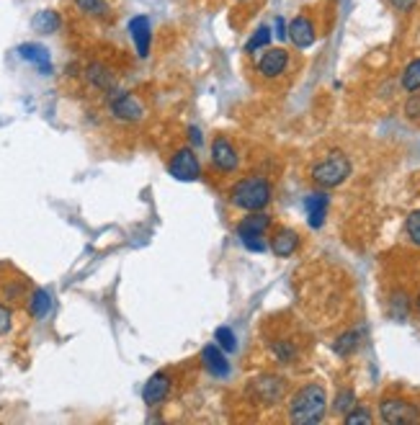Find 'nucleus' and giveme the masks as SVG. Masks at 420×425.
Wrapping results in <instances>:
<instances>
[{
	"label": "nucleus",
	"mask_w": 420,
	"mask_h": 425,
	"mask_svg": "<svg viewBox=\"0 0 420 425\" xmlns=\"http://www.w3.org/2000/svg\"><path fill=\"white\" fill-rule=\"evenodd\" d=\"M327 392L322 384H307L289 402V420L297 425H315L325 418Z\"/></svg>",
	"instance_id": "f257e3e1"
},
{
	"label": "nucleus",
	"mask_w": 420,
	"mask_h": 425,
	"mask_svg": "<svg viewBox=\"0 0 420 425\" xmlns=\"http://www.w3.org/2000/svg\"><path fill=\"white\" fill-rule=\"evenodd\" d=\"M230 201L243 211H263L271 204V183L263 176L240 178L230 189Z\"/></svg>",
	"instance_id": "f03ea898"
},
{
	"label": "nucleus",
	"mask_w": 420,
	"mask_h": 425,
	"mask_svg": "<svg viewBox=\"0 0 420 425\" xmlns=\"http://www.w3.org/2000/svg\"><path fill=\"white\" fill-rule=\"evenodd\" d=\"M351 176V160H348L346 152L340 149H332L327 152L320 162H315L312 168V181L317 183L320 189H335L340 183Z\"/></svg>",
	"instance_id": "7ed1b4c3"
},
{
	"label": "nucleus",
	"mask_w": 420,
	"mask_h": 425,
	"mask_svg": "<svg viewBox=\"0 0 420 425\" xmlns=\"http://www.w3.org/2000/svg\"><path fill=\"white\" fill-rule=\"evenodd\" d=\"M168 173L176 178V181H183V183L196 181V178L201 176V162H199L196 152L191 147L176 149V155L170 157L168 162Z\"/></svg>",
	"instance_id": "20e7f679"
},
{
	"label": "nucleus",
	"mask_w": 420,
	"mask_h": 425,
	"mask_svg": "<svg viewBox=\"0 0 420 425\" xmlns=\"http://www.w3.org/2000/svg\"><path fill=\"white\" fill-rule=\"evenodd\" d=\"M379 415H382V420L389 425L413 423V420H418V410H415L407 399H400V397L384 399L379 407Z\"/></svg>",
	"instance_id": "39448f33"
},
{
	"label": "nucleus",
	"mask_w": 420,
	"mask_h": 425,
	"mask_svg": "<svg viewBox=\"0 0 420 425\" xmlns=\"http://www.w3.org/2000/svg\"><path fill=\"white\" fill-rule=\"evenodd\" d=\"M109 108H111V114H114L116 119H122V122H140L145 116L142 101L132 93H116L114 98H111Z\"/></svg>",
	"instance_id": "423d86ee"
},
{
	"label": "nucleus",
	"mask_w": 420,
	"mask_h": 425,
	"mask_svg": "<svg viewBox=\"0 0 420 425\" xmlns=\"http://www.w3.org/2000/svg\"><path fill=\"white\" fill-rule=\"evenodd\" d=\"M289 68V52L281 47L276 49H266L263 57L258 60V75H263L266 80H273V78H281Z\"/></svg>",
	"instance_id": "0eeeda50"
},
{
	"label": "nucleus",
	"mask_w": 420,
	"mask_h": 425,
	"mask_svg": "<svg viewBox=\"0 0 420 425\" xmlns=\"http://www.w3.org/2000/svg\"><path fill=\"white\" fill-rule=\"evenodd\" d=\"M211 160H214V165L222 173H235L240 165L238 149L232 147V142L227 137H217V140L211 142Z\"/></svg>",
	"instance_id": "6e6552de"
},
{
	"label": "nucleus",
	"mask_w": 420,
	"mask_h": 425,
	"mask_svg": "<svg viewBox=\"0 0 420 425\" xmlns=\"http://www.w3.org/2000/svg\"><path fill=\"white\" fill-rule=\"evenodd\" d=\"M170 387H173V379H170V374H165V372L152 374V377H149V382L145 384V389H142V399L147 402L149 407L160 405V402H163V399L170 394Z\"/></svg>",
	"instance_id": "1a4fd4ad"
},
{
	"label": "nucleus",
	"mask_w": 420,
	"mask_h": 425,
	"mask_svg": "<svg viewBox=\"0 0 420 425\" xmlns=\"http://www.w3.org/2000/svg\"><path fill=\"white\" fill-rule=\"evenodd\" d=\"M289 39L294 41V47L307 49L315 44L317 39V31H315V23H312L307 16H297V19L289 23Z\"/></svg>",
	"instance_id": "9d476101"
},
{
	"label": "nucleus",
	"mask_w": 420,
	"mask_h": 425,
	"mask_svg": "<svg viewBox=\"0 0 420 425\" xmlns=\"http://www.w3.org/2000/svg\"><path fill=\"white\" fill-rule=\"evenodd\" d=\"M129 31H132V39H135L137 54L147 57L149 44H152V26H149L147 16H135V19L129 21Z\"/></svg>",
	"instance_id": "9b49d317"
},
{
	"label": "nucleus",
	"mask_w": 420,
	"mask_h": 425,
	"mask_svg": "<svg viewBox=\"0 0 420 425\" xmlns=\"http://www.w3.org/2000/svg\"><path fill=\"white\" fill-rule=\"evenodd\" d=\"M253 392L258 394V399L261 402H276L281 394H284V379L273 377V374H263L261 379H256L253 382Z\"/></svg>",
	"instance_id": "f8f14e48"
},
{
	"label": "nucleus",
	"mask_w": 420,
	"mask_h": 425,
	"mask_svg": "<svg viewBox=\"0 0 420 425\" xmlns=\"http://www.w3.org/2000/svg\"><path fill=\"white\" fill-rule=\"evenodd\" d=\"M327 194H312L305 199V211H307V222H310L312 230H320L322 222H325V214H327Z\"/></svg>",
	"instance_id": "ddd939ff"
},
{
	"label": "nucleus",
	"mask_w": 420,
	"mask_h": 425,
	"mask_svg": "<svg viewBox=\"0 0 420 425\" xmlns=\"http://www.w3.org/2000/svg\"><path fill=\"white\" fill-rule=\"evenodd\" d=\"M201 361L206 366V372L214 374V377H227L230 374V361H227L219 345H206L201 351Z\"/></svg>",
	"instance_id": "4468645a"
},
{
	"label": "nucleus",
	"mask_w": 420,
	"mask_h": 425,
	"mask_svg": "<svg viewBox=\"0 0 420 425\" xmlns=\"http://www.w3.org/2000/svg\"><path fill=\"white\" fill-rule=\"evenodd\" d=\"M268 227H271V216L266 214V211H248V216L238 224V237L240 235H266Z\"/></svg>",
	"instance_id": "2eb2a0df"
},
{
	"label": "nucleus",
	"mask_w": 420,
	"mask_h": 425,
	"mask_svg": "<svg viewBox=\"0 0 420 425\" xmlns=\"http://www.w3.org/2000/svg\"><path fill=\"white\" fill-rule=\"evenodd\" d=\"M19 54L23 57L26 62H31V65H36L39 68V73L47 75L49 70H52V60H49V52L41 44H21L19 47Z\"/></svg>",
	"instance_id": "dca6fc26"
},
{
	"label": "nucleus",
	"mask_w": 420,
	"mask_h": 425,
	"mask_svg": "<svg viewBox=\"0 0 420 425\" xmlns=\"http://www.w3.org/2000/svg\"><path fill=\"white\" fill-rule=\"evenodd\" d=\"M299 248V235L294 230H278L271 240V250L278 258H289L294 256Z\"/></svg>",
	"instance_id": "f3484780"
},
{
	"label": "nucleus",
	"mask_w": 420,
	"mask_h": 425,
	"mask_svg": "<svg viewBox=\"0 0 420 425\" xmlns=\"http://www.w3.org/2000/svg\"><path fill=\"white\" fill-rule=\"evenodd\" d=\"M26 310H28V315H31L34 320L47 318L49 310H52V297H49L44 289H34L31 294H28V299H26Z\"/></svg>",
	"instance_id": "a211bd4d"
},
{
	"label": "nucleus",
	"mask_w": 420,
	"mask_h": 425,
	"mask_svg": "<svg viewBox=\"0 0 420 425\" xmlns=\"http://www.w3.org/2000/svg\"><path fill=\"white\" fill-rule=\"evenodd\" d=\"M85 78H88L90 85H93V88H98V90H111V88H114V75H111L109 68H103V65H88V70H85Z\"/></svg>",
	"instance_id": "6ab92c4d"
},
{
	"label": "nucleus",
	"mask_w": 420,
	"mask_h": 425,
	"mask_svg": "<svg viewBox=\"0 0 420 425\" xmlns=\"http://www.w3.org/2000/svg\"><path fill=\"white\" fill-rule=\"evenodd\" d=\"M271 28L268 26H258L256 31H253V36L248 39V44H245V52L248 54H258L261 49L268 47V41H271Z\"/></svg>",
	"instance_id": "aec40b11"
},
{
	"label": "nucleus",
	"mask_w": 420,
	"mask_h": 425,
	"mask_svg": "<svg viewBox=\"0 0 420 425\" xmlns=\"http://www.w3.org/2000/svg\"><path fill=\"white\" fill-rule=\"evenodd\" d=\"M34 28L39 34H52L60 28V16L55 11H41V14L34 16Z\"/></svg>",
	"instance_id": "412c9836"
},
{
	"label": "nucleus",
	"mask_w": 420,
	"mask_h": 425,
	"mask_svg": "<svg viewBox=\"0 0 420 425\" xmlns=\"http://www.w3.org/2000/svg\"><path fill=\"white\" fill-rule=\"evenodd\" d=\"M75 6L80 8L83 14L95 16V19H106L109 16V3L106 0H75Z\"/></svg>",
	"instance_id": "4be33fe9"
},
{
	"label": "nucleus",
	"mask_w": 420,
	"mask_h": 425,
	"mask_svg": "<svg viewBox=\"0 0 420 425\" xmlns=\"http://www.w3.org/2000/svg\"><path fill=\"white\" fill-rule=\"evenodd\" d=\"M402 88L410 90V93L420 90V57L410 62L405 68V73H402Z\"/></svg>",
	"instance_id": "5701e85b"
},
{
	"label": "nucleus",
	"mask_w": 420,
	"mask_h": 425,
	"mask_svg": "<svg viewBox=\"0 0 420 425\" xmlns=\"http://www.w3.org/2000/svg\"><path fill=\"white\" fill-rule=\"evenodd\" d=\"M356 345H359V332H343V335L335 340V353L338 356H351L353 351H356Z\"/></svg>",
	"instance_id": "b1692460"
},
{
	"label": "nucleus",
	"mask_w": 420,
	"mask_h": 425,
	"mask_svg": "<svg viewBox=\"0 0 420 425\" xmlns=\"http://www.w3.org/2000/svg\"><path fill=\"white\" fill-rule=\"evenodd\" d=\"M353 407H356V394H353L351 389L338 392V397H335V402H332V412H338V415H346V412H351Z\"/></svg>",
	"instance_id": "393cba45"
},
{
	"label": "nucleus",
	"mask_w": 420,
	"mask_h": 425,
	"mask_svg": "<svg viewBox=\"0 0 420 425\" xmlns=\"http://www.w3.org/2000/svg\"><path fill=\"white\" fill-rule=\"evenodd\" d=\"M240 243L251 250V253H266V248H268L266 235H240Z\"/></svg>",
	"instance_id": "a878e982"
},
{
	"label": "nucleus",
	"mask_w": 420,
	"mask_h": 425,
	"mask_svg": "<svg viewBox=\"0 0 420 425\" xmlns=\"http://www.w3.org/2000/svg\"><path fill=\"white\" fill-rule=\"evenodd\" d=\"M343 420H346L348 425H372V412L369 410H364V407H353L351 412H346L343 415Z\"/></svg>",
	"instance_id": "bb28decb"
},
{
	"label": "nucleus",
	"mask_w": 420,
	"mask_h": 425,
	"mask_svg": "<svg viewBox=\"0 0 420 425\" xmlns=\"http://www.w3.org/2000/svg\"><path fill=\"white\" fill-rule=\"evenodd\" d=\"M214 337H217V345L222 348V351H235V332L230 330V327H217V332H214Z\"/></svg>",
	"instance_id": "cd10ccee"
},
{
	"label": "nucleus",
	"mask_w": 420,
	"mask_h": 425,
	"mask_svg": "<svg viewBox=\"0 0 420 425\" xmlns=\"http://www.w3.org/2000/svg\"><path fill=\"white\" fill-rule=\"evenodd\" d=\"M3 294H6V302L16 304V302H21V299L26 297V289H23V283H21V281H8L6 289H3Z\"/></svg>",
	"instance_id": "c85d7f7f"
},
{
	"label": "nucleus",
	"mask_w": 420,
	"mask_h": 425,
	"mask_svg": "<svg viewBox=\"0 0 420 425\" xmlns=\"http://www.w3.org/2000/svg\"><path fill=\"white\" fill-rule=\"evenodd\" d=\"M405 230H407V235H410V240L420 248V209H415L413 214L407 216Z\"/></svg>",
	"instance_id": "c756f323"
},
{
	"label": "nucleus",
	"mask_w": 420,
	"mask_h": 425,
	"mask_svg": "<svg viewBox=\"0 0 420 425\" xmlns=\"http://www.w3.org/2000/svg\"><path fill=\"white\" fill-rule=\"evenodd\" d=\"M273 353H276V358L281 361V364H289V361L297 356L292 343H273Z\"/></svg>",
	"instance_id": "7c9ffc66"
},
{
	"label": "nucleus",
	"mask_w": 420,
	"mask_h": 425,
	"mask_svg": "<svg viewBox=\"0 0 420 425\" xmlns=\"http://www.w3.org/2000/svg\"><path fill=\"white\" fill-rule=\"evenodd\" d=\"M14 327V310L8 304H0V335H6Z\"/></svg>",
	"instance_id": "2f4dec72"
},
{
	"label": "nucleus",
	"mask_w": 420,
	"mask_h": 425,
	"mask_svg": "<svg viewBox=\"0 0 420 425\" xmlns=\"http://www.w3.org/2000/svg\"><path fill=\"white\" fill-rule=\"evenodd\" d=\"M405 114L410 116V119H420V93H418V90H413V95L407 98Z\"/></svg>",
	"instance_id": "473e14b6"
},
{
	"label": "nucleus",
	"mask_w": 420,
	"mask_h": 425,
	"mask_svg": "<svg viewBox=\"0 0 420 425\" xmlns=\"http://www.w3.org/2000/svg\"><path fill=\"white\" fill-rule=\"evenodd\" d=\"M273 26H276V34H273V36H278L281 41L289 39V26H286V21L281 19V16L276 19V23H273Z\"/></svg>",
	"instance_id": "72a5a7b5"
},
{
	"label": "nucleus",
	"mask_w": 420,
	"mask_h": 425,
	"mask_svg": "<svg viewBox=\"0 0 420 425\" xmlns=\"http://www.w3.org/2000/svg\"><path fill=\"white\" fill-rule=\"evenodd\" d=\"M389 3H392L397 11H410V8L415 6V0H389Z\"/></svg>",
	"instance_id": "f704fd0d"
},
{
	"label": "nucleus",
	"mask_w": 420,
	"mask_h": 425,
	"mask_svg": "<svg viewBox=\"0 0 420 425\" xmlns=\"http://www.w3.org/2000/svg\"><path fill=\"white\" fill-rule=\"evenodd\" d=\"M189 140H191V145H201V132H199L196 127H191L189 129Z\"/></svg>",
	"instance_id": "c9c22d12"
},
{
	"label": "nucleus",
	"mask_w": 420,
	"mask_h": 425,
	"mask_svg": "<svg viewBox=\"0 0 420 425\" xmlns=\"http://www.w3.org/2000/svg\"><path fill=\"white\" fill-rule=\"evenodd\" d=\"M415 307H418V312H420V294H418V299H415Z\"/></svg>",
	"instance_id": "e433bc0d"
}]
</instances>
